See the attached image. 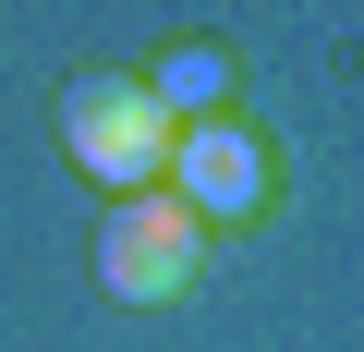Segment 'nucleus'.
Listing matches in <instances>:
<instances>
[{"instance_id": "f257e3e1", "label": "nucleus", "mask_w": 364, "mask_h": 352, "mask_svg": "<svg viewBox=\"0 0 364 352\" xmlns=\"http://www.w3.org/2000/svg\"><path fill=\"white\" fill-rule=\"evenodd\" d=\"M170 134H182V122L146 97V73H73V85H61V146H73V170L109 183V207H122V195H158Z\"/></svg>"}, {"instance_id": "f03ea898", "label": "nucleus", "mask_w": 364, "mask_h": 352, "mask_svg": "<svg viewBox=\"0 0 364 352\" xmlns=\"http://www.w3.org/2000/svg\"><path fill=\"white\" fill-rule=\"evenodd\" d=\"M195 255H207V219L182 207V195H122L109 231H97V279L122 304H170L182 279H195Z\"/></svg>"}, {"instance_id": "7ed1b4c3", "label": "nucleus", "mask_w": 364, "mask_h": 352, "mask_svg": "<svg viewBox=\"0 0 364 352\" xmlns=\"http://www.w3.org/2000/svg\"><path fill=\"white\" fill-rule=\"evenodd\" d=\"M170 183H182L195 219H255L267 207V146L243 122H182L170 134Z\"/></svg>"}, {"instance_id": "20e7f679", "label": "nucleus", "mask_w": 364, "mask_h": 352, "mask_svg": "<svg viewBox=\"0 0 364 352\" xmlns=\"http://www.w3.org/2000/svg\"><path fill=\"white\" fill-rule=\"evenodd\" d=\"M146 97H158L170 122H219V97H231V49H207V37H195V49H170V61L146 73Z\"/></svg>"}]
</instances>
